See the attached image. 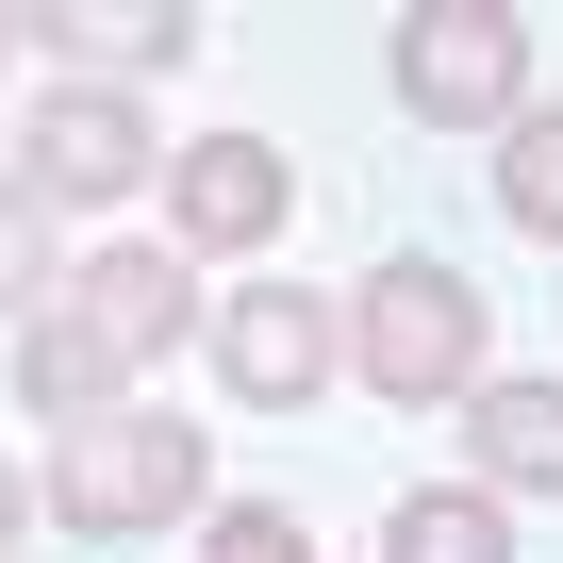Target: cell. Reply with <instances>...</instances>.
Wrapping results in <instances>:
<instances>
[{
	"mask_svg": "<svg viewBox=\"0 0 563 563\" xmlns=\"http://www.w3.org/2000/svg\"><path fill=\"white\" fill-rule=\"evenodd\" d=\"M18 398H34L51 431H84V415L133 398V365H117V332H100L84 299H34V316H18Z\"/></svg>",
	"mask_w": 563,
	"mask_h": 563,
	"instance_id": "10",
	"label": "cell"
},
{
	"mask_svg": "<svg viewBox=\"0 0 563 563\" xmlns=\"http://www.w3.org/2000/svg\"><path fill=\"white\" fill-rule=\"evenodd\" d=\"M514 84H530V18L514 0H415L398 18V100L431 133H514Z\"/></svg>",
	"mask_w": 563,
	"mask_h": 563,
	"instance_id": "3",
	"label": "cell"
},
{
	"mask_svg": "<svg viewBox=\"0 0 563 563\" xmlns=\"http://www.w3.org/2000/svg\"><path fill=\"white\" fill-rule=\"evenodd\" d=\"M34 299H67V282H51V199L0 183V316H34Z\"/></svg>",
	"mask_w": 563,
	"mask_h": 563,
	"instance_id": "13",
	"label": "cell"
},
{
	"mask_svg": "<svg viewBox=\"0 0 563 563\" xmlns=\"http://www.w3.org/2000/svg\"><path fill=\"white\" fill-rule=\"evenodd\" d=\"M67 299H84V316L117 332V365H133V382H150V365H166L183 332H216V299L183 282V249H100V265L67 282Z\"/></svg>",
	"mask_w": 563,
	"mask_h": 563,
	"instance_id": "8",
	"label": "cell"
},
{
	"mask_svg": "<svg viewBox=\"0 0 563 563\" xmlns=\"http://www.w3.org/2000/svg\"><path fill=\"white\" fill-rule=\"evenodd\" d=\"M382 563H514V514H497L481 481H431V497L382 514Z\"/></svg>",
	"mask_w": 563,
	"mask_h": 563,
	"instance_id": "11",
	"label": "cell"
},
{
	"mask_svg": "<svg viewBox=\"0 0 563 563\" xmlns=\"http://www.w3.org/2000/svg\"><path fill=\"white\" fill-rule=\"evenodd\" d=\"M0 530H18V464H0Z\"/></svg>",
	"mask_w": 563,
	"mask_h": 563,
	"instance_id": "16",
	"label": "cell"
},
{
	"mask_svg": "<svg viewBox=\"0 0 563 563\" xmlns=\"http://www.w3.org/2000/svg\"><path fill=\"white\" fill-rule=\"evenodd\" d=\"M199 563H316V530L282 497H232V514H199Z\"/></svg>",
	"mask_w": 563,
	"mask_h": 563,
	"instance_id": "14",
	"label": "cell"
},
{
	"mask_svg": "<svg viewBox=\"0 0 563 563\" xmlns=\"http://www.w3.org/2000/svg\"><path fill=\"white\" fill-rule=\"evenodd\" d=\"M282 199H299V166H282L265 133H199V150H166V216H183V249H265Z\"/></svg>",
	"mask_w": 563,
	"mask_h": 563,
	"instance_id": "6",
	"label": "cell"
},
{
	"mask_svg": "<svg viewBox=\"0 0 563 563\" xmlns=\"http://www.w3.org/2000/svg\"><path fill=\"white\" fill-rule=\"evenodd\" d=\"M332 365H349V316H332V299H299V282H249V299H216V382H232L249 415H299Z\"/></svg>",
	"mask_w": 563,
	"mask_h": 563,
	"instance_id": "4",
	"label": "cell"
},
{
	"mask_svg": "<svg viewBox=\"0 0 563 563\" xmlns=\"http://www.w3.org/2000/svg\"><path fill=\"white\" fill-rule=\"evenodd\" d=\"M349 365H365L398 415H415V398H464V382H481V282H464V265H415V249L365 265V282H349Z\"/></svg>",
	"mask_w": 563,
	"mask_h": 563,
	"instance_id": "2",
	"label": "cell"
},
{
	"mask_svg": "<svg viewBox=\"0 0 563 563\" xmlns=\"http://www.w3.org/2000/svg\"><path fill=\"white\" fill-rule=\"evenodd\" d=\"M18 51H51V67H84V84H117V67H183L199 51V18L183 0H18Z\"/></svg>",
	"mask_w": 563,
	"mask_h": 563,
	"instance_id": "7",
	"label": "cell"
},
{
	"mask_svg": "<svg viewBox=\"0 0 563 563\" xmlns=\"http://www.w3.org/2000/svg\"><path fill=\"white\" fill-rule=\"evenodd\" d=\"M0 67H18V0H0Z\"/></svg>",
	"mask_w": 563,
	"mask_h": 563,
	"instance_id": "15",
	"label": "cell"
},
{
	"mask_svg": "<svg viewBox=\"0 0 563 563\" xmlns=\"http://www.w3.org/2000/svg\"><path fill=\"white\" fill-rule=\"evenodd\" d=\"M464 464H481V497L514 514V497H563V382H464Z\"/></svg>",
	"mask_w": 563,
	"mask_h": 563,
	"instance_id": "9",
	"label": "cell"
},
{
	"mask_svg": "<svg viewBox=\"0 0 563 563\" xmlns=\"http://www.w3.org/2000/svg\"><path fill=\"white\" fill-rule=\"evenodd\" d=\"M497 216H514V232H530V249H563V100H547V117H514V133H497Z\"/></svg>",
	"mask_w": 563,
	"mask_h": 563,
	"instance_id": "12",
	"label": "cell"
},
{
	"mask_svg": "<svg viewBox=\"0 0 563 563\" xmlns=\"http://www.w3.org/2000/svg\"><path fill=\"white\" fill-rule=\"evenodd\" d=\"M51 514L67 530H166V514H199V431L166 415V398H117V415H84V431H51Z\"/></svg>",
	"mask_w": 563,
	"mask_h": 563,
	"instance_id": "1",
	"label": "cell"
},
{
	"mask_svg": "<svg viewBox=\"0 0 563 563\" xmlns=\"http://www.w3.org/2000/svg\"><path fill=\"white\" fill-rule=\"evenodd\" d=\"M166 150H150V117L117 100V84H51L34 100V133H18V183L34 199H133Z\"/></svg>",
	"mask_w": 563,
	"mask_h": 563,
	"instance_id": "5",
	"label": "cell"
}]
</instances>
